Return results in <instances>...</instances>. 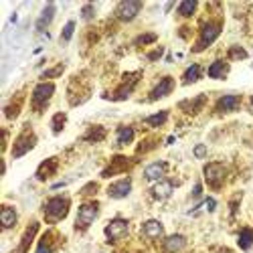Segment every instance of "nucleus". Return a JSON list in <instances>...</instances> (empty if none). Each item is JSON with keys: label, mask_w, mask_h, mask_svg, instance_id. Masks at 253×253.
<instances>
[{"label": "nucleus", "mask_w": 253, "mask_h": 253, "mask_svg": "<svg viewBox=\"0 0 253 253\" xmlns=\"http://www.w3.org/2000/svg\"><path fill=\"white\" fill-rule=\"evenodd\" d=\"M91 14H93V8H91V6H85V8H83V16H85V18H91Z\"/></svg>", "instance_id": "obj_36"}, {"label": "nucleus", "mask_w": 253, "mask_h": 253, "mask_svg": "<svg viewBox=\"0 0 253 253\" xmlns=\"http://www.w3.org/2000/svg\"><path fill=\"white\" fill-rule=\"evenodd\" d=\"M166 118H168V111H158L156 115H150V118H146V124L148 126H160V124L166 122Z\"/></svg>", "instance_id": "obj_25"}, {"label": "nucleus", "mask_w": 253, "mask_h": 253, "mask_svg": "<svg viewBox=\"0 0 253 253\" xmlns=\"http://www.w3.org/2000/svg\"><path fill=\"white\" fill-rule=\"evenodd\" d=\"M162 231H164V227H162V223L156 221V219H150V221H146V223L142 225V233H144L146 239H156V237H160Z\"/></svg>", "instance_id": "obj_13"}, {"label": "nucleus", "mask_w": 253, "mask_h": 253, "mask_svg": "<svg viewBox=\"0 0 253 253\" xmlns=\"http://www.w3.org/2000/svg\"><path fill=\"white\" fill-rule=\"evenodd\" d=\"M53 14H55V6H53V4L45 6V10H43L41 18H38V23H36V29H38V31H43V29L53 21Z\"/></svg>", "instance_id": "obj_19"}, {"label": "nucleus", "mask_w": 253, "mask_h": 253, "mask_svg": "<svg viewBox=\"0 0 253 253\" xmlns=\"http://www.w3.org/2000/svg\"><path fill=\"white\" fill-rule=\"evenodd\" d=\"M36 229H38V225L36 223H33L29 229H27V233H25V237H23V245H21V249H18V253H25L27 249H29V245H31V239L35 237V233H36Z\"/></svg>", "instance_id": "obj_23"}, {"label": "nucleus", "mask_w": 253, "mask_h": 253, "mask_svg": "<svg viewBox=\"0 0 253 253\" xmlns=\"http://www.w3.org/2000/svg\"><path fill=\"white\" fill-rule=\"evenodd\" d=\"M207 207H209V211H213V209H215V207H217V203H215V201H213V199H209V201H207Z\"/></svg>", "instance_id": "obj_37"}, {"label": "nucleus", "mask_w": 253, "mask_h": 253, "mask_svg": "<svg viewBox=\"0 0 253 253\" xmlns=\"http://www.w3.org/2000/svg\"><path fill=\"white\" fill-rule=\"evenodd\" d=\"M61 71H63V67L59 65L55 71H47V73H43V77H55V75H61Z\"/></svg>", "instance_id": "obj_33"}, {"label": "nucleus", "mask_w": 253, "mask_h": 253, "mask_svg": "<svg viewBox=\"0 0 253 253\" xmlns=\"http://www.w3.org/2000/svg\"><path fill=\"white\" fill-rule=\"evenodd\" d=\"M168 164L166 162H152L144 168V179L146 181H162V177L166 174Z\"/></svg>", "instance_id": "obj_10"}, {"label": "nucleus", "mask_w": 253, "mask_h": 253, "mask_svg": "<svg viewBox=\"0 0 253 253\" xmlns=\"http://www.w3.org/2000/svg\"><path fill=\"white\" fill-rule=\"evenodd\" d=\"M53 93H55V85L53 83H41V85H36L35 91H33V108L35 109H43L49 104Z\"/></svg>", "instance_id": "obj_5"}, {"label": "nucleus", "mask_w": 253, "mask_h": 253, "mask_svg": "<svg viewBox=\"0 0 253 253\" xmlns=\"http://www.w3.org/2000/svg\"><path fill=\"white\" fill-rule=\"evenodd\" d=\"M253 245V231L251 229H243L239 235V247L241 249H249Z\"/></svg>", "instance_id": "obj_24"}, {"label": "nucleus", "mask_w": 253, "mask_h": 253, "mask_svg": "<svg viewBox=\"0 0 253 253\" xmlns=\"http://www.w3.org/2000/svg\"><path fill=\"white\" fill-rule=\"evenodd\" d=\"M219 33H221V25H219V23H207V25L201 29V41L194 45L192 51H203V49H207L211 43H215V38L219 36Z\"/></svg>", "instance_id": "obj_4"}, {"label": "nucleus", "mask_w": 253, "mask_h": 253, "mask_svg": "<svg viewBox=\"0 0 253 253\" xmlns=\"http://www.w3.org/2000/svg\"><path fill=\"white\" fill-rule=\"evenodd\" d=\"M227 73H229V65L225 61H215L209 69V77H213V79H225Z\"/></svg>", "instance_id": "obj_18"}, {"label": "nucleus", "mask_w": 253, "mask_h": 253, "mask_svg": "<svg viewBox=\"0 0 253 253\" xmlns=\"http://www.w3.org/2000/svg\"><path fill=\"white\" fill-rule=\"evenodd\" d=\"M225 177H227V168H225L223 164H219V162H211V164L205 166V179H207L209 186L219 188V186L223 184Z\"/></svg>", "instance_id": "obj_3"}, {"label": "nucleus", "mask_w": 253, "mask_h": 253, "mask_svg": "<svg viewBox=\"0 0 253 253\" xmlns=\"http://www.w3.org/2000/svg\"><path fill=\"white\" fill-rule=\"evenodd\" d=\"M201 65H190L188 69H186V73H184V83L188 85V83H192V81H199L201 79Z\"/></svg>", "instance_id": "obj_21"}, {"label": "nucleus", "mask_w": 253, "mask_h": 253, "mask_svg": "<svg viewBox=\"0 0 253 253\" xmlns=\"http://www.w3.org/2000/svg\"><path fill=\"white\" fill-rule=\"evenodd\" d=\"M95 188H97V184H95V182H93V184H89V186H87V188H83V190H81V194H89V192H93V190H95Z\"/></svg>", "instance_id": "obj_35"}, {"label": "nucleus", "mask_w": 253, "mask_h": 253, "mask_svg": "<svg viewBox=\"0 0 253 253\" xmlns=\"http://www.w3.org/2000/svg\"><path fill=\"white\" fill-rule=\"evenodd\" d=\"M130 190H132V181L130 179H122V181L113 182L108 188V194L111 199H124V197H128V194H130Z\"/></svg>", "instance_id": "obj_9"}, {"label": "nucleus", "mask_w": 253, "mask_h": 253, "mask_svg": "<svg viewBox=\"0 0 253 253\" xmlns=\"http://www.w3.org/2000/svg\"><path fill=\"white\" fill-rule=\"evenodd\" d=\"M128 233V221L126 219H113L108 227H106V237L109 243L113 241H118L120 237H124Z\"/></svg>", "instance_id": "obj_7"}, {"label": "nucleus", "mask_w": 253, "mask_h": 253, "mask_svg": "<svg viewBox=\"0 0 253 253\" xmlns=\"http://www.w3.org/2000/svg\"><path fill=\"white\" fill-rule=\"evenodd\" d=\"M97 213H100V205H97V203H85V205H81V207H79V213H77L75 229H77V231L87 229V227L95 221Z\"/></svg>", "instance_id": "obj_2"}, {"label": "nucleus", "mask_w": 253, "mask_h": 253, "mask_svg": "<svg viewBox=\"0 0 253 253\" xmlns=\"http://www.w3.org/2000/svg\"><path fill=\"white\" fill-rule=\"evenodd\" d=\"M184 245H186V239L182 235H170V237L164 239L162 247H164L166 253H179L181 249H184Z\"/></svg>", "instance_id": "obj_14"}, {"label": "nucleus", "mask_w": 253, "mask_h": 253, "mask_svg": "<svg viewBox=\"0 0 253 253\" xmlns=\"http://www.w3.org/2000/svg\"><path fill=\"white\" fill-rule=\"evenodd\" d=\"M229 57H231V59H245L247 53L241 47H233V49H229Z\"/></svg>", "instance_id": "obj_29"}, {"label": "nucleus", "mask_w": 253, "mask_h": 253, "mask_svg": "<svg viewBox=\"0 0 253 253\" xmlns=\"http://www.w3.org/2000/svg\"><path fill=\"white\" fill-rule=\"evenodd\" d=\"M174 89V79L172 77H164V79L152 89V93H150V100L152 102H156V100H160V97H164V95H168L170 91Z\"/></svg>", "instance_id": "obj_11"}, {"label": "nucleus", "mask_w": 253, "mask_h": 253, "mask_svg": "<svg viewBox=\"0 0 253 253\" xmlns=\"http://www.w3.org/2000/svg\"><path fill=\"white\" fill-rule=\"evenodd\" d=\"M205 154H207L205 146H197V148H194V156H199V158H203V156H205Z\"/></svg>", "instance_id": "obj_34"}, {"label": "nucleus", "mask_w": 253, "mask_h": 253, "mask_svg": "<svg viewBox=\"0 0 253 253\" xmlns=\"http://www.w3.org/2000/svg\"><path fill=\"white\" fill-rule=\"evenodd\" d=\"M194 10H197V2H194V0H186V2H182V4L179 6V12H181L182 16H190Z\"/></svg>", "instance_id": "obj_26"}, {"label": "nucleus", "mask_w": 253, "mask_h": 253, "mask_svg": "<svg viewBox=\"0 0 253 253\" xmlns=\"http://www.w3.org/2000/svg\"><path fill=\"white\" fill-rule=\"evenodd\" d=\"M142 8V2H138V0H126V2H122L118 6V10H115V14H118L120 21L128 23V21H134L136 14L140 12Z\"/></svg>", "instance_id": "obj_6"}, {"label": "nucleus", "mask_w": 253, "mask_h": 253, "mask_svg": "<svg viewBox=\"0 0 253 253\" xmlns=\"http://www.w3.org/2000/svg\"><path fill=\"white\" fill-rule=\"evenodd\" d=\"M251 106H253V97H251Z\"/></svg>", "instance_id": "obj_38"}, {"label": "nucleus", "mask_w": 253, "mask_h": 253, "mask_svg": "<svg viewBox=\"0 0 253 253\" xmlns=\"http://www.w3.org/2000/svg\"><path fill=\"white\" fill-rule=\"evenodd\" d=\"M69 205H71V201H69L67 197H53V199L45 205V219H47L49 223L61 221V219L67 215Z\"/></svg>", "instance_id": "obj_1"}, {"label": "nucleus", "mask_w": 253, "mask_h": 253, "mask_svg": "<svg viewBox=\"0 0 253 253\" xmlns=\"http://www.w3.org/2000/svg\"><path fill=\"white\" fill-rule=\"evenodd\" d=\"M16 211L12 207H2V213H0V221H2L4 229H12L16 225Z\"/></svg>", "instance_id": "obj_17"}, {"label": "nucleus", "mask_w": 253, "mask_h": 253, "mask_svg": "<svg viewBox=\"0 0 253 253\" xmlns=\"http://www.w3.org/2000/svg\"><path fill=\"white\" fill-rule=\"evenodd\" d=\"M132 140H134V128L122 126V128L118 130V142H120V144H130Z\"/></svg>", "instance_id": "obj_22"}, {"label": "nucleus", "mask_w": 253, "mask_h": 253, "mask_svg": "<svg viewBox=\"0 0 253 253\" xmlns=\"http://www.w3.org/2000/svg\"><path fill=\"white\" fill-rule=\"evenodd\" d=\"M104 136H106V130L102 126H95V128H91L89 136H85V140H102Z\"/></svg>", "instance_id": "obj_27"}, {"label": "nucleus", "mask_w": 253, "mask_h": 253, "mask_svg": "<svg viewBox=\"0 0 253 253\" xmlns=\"http://www.w3.org/2000/svg\"><path fill=\"white\" fill-rule=\"evenodd\" d=\"M65 120H67V118H65V113H57L55 118H53V132H55V134H59V132L63 130Z\"/></svg>", "instance_id": "obj_28"}, {"label": "nucleus", "mask_w": 253, "mask_h": 253, "mask_svg": "<svg viewBox=\"0 0 253 253\" xmlns=\"http://www.w3.org/2000/svg\"><path fill=\"white\" fill-rule=\"evenodd\" d=\"M47 243H49V235H45V237L41 239V243H38V247H36V253H53Z\"/></svg>", "instance_id": "obj_30"}, {"label": "nucleus", "mask_w": 253, "mask_h": 253, "mask_svg": "<svg viewBox=\"0 0 253 253\" xmlns=\"http://www.w3.org/2000/svg\"><path fill=\"white\" fill-rule=\"evenodd\" d=\"M174 190V184L170 181H158L156 184L152 186V197L158 199V201H166Z\"/></svg>", "instance_id": "obj_12"}, {"label": "nucleus", "mask_w": 253, "mask_h": 253, "mask_svg": "<svg viewBox=\"0 0 253 253\" xmlns=\"http://www.w3.org/2000/svg\"><path fill=\"white\" fill-rule=\"evenodd\" d=\"M36 144V136L35 134H23V136H18V140L14 142V150H12V156L18 158V156H23V154H27L29 150H33V146Z\"/></svg>", "instance_id": "obj_8"}, {"label": "nucleus", "mask_w": 253, "mask_h": 253, "mask_svg": "<svg viewBox=\"0 0 253 253\" xmlns=\"http://www.w3.org/2000/svg\"><path fill=\"white\" fill-rule=\"evenodd\" d=\"M55 170H57V160L55 158H49V160H45L41 164V168L36 170V179L38 181H47L49 177H53V174H55Z\"/></svg>", "instance_id": "obj_16"}, {"label": "nucleus", "mask_w": 253, "mask_h": 253, "mask_svg": "<svg viewBox=\"0 0 253 253\" xmlns=\"http://www.w3.org/2000/svg\"><path fill=\"white\" fill-rule=\"evenodd\" d=\"M128 166H130V160H128V158H124V156H118V158H113V162H111V168L104 172V177H109L111 172H120V170H126Z\"/></svg>", "instance_id": "obj_20"}, {"label": "nucleus", "mask_w": 253, "mask_h": 253, "mask_svg": "<svg viewBox=\"0 0 253 253\" xmlns=\"http://www.w3.org/2000/svg\"><path fill=\"white\" fill-rule=\"evenodd\" d=\"M239 108V95H223L219 104H217V111L225 113V111H233Z\"/></svg>", "instance_id": "obj_15"}, {"label": "nucleus", "mask_w": 253, "mask_h": 253, "mask_svg": "<svg viewBox=\"0 0 253 253\" xmlns=\"http://www.w3.org/2000/svg\"><path fill=\"white\" fill-rule=\"evenodd\" d=\"M73 29H75V23H73V21H69V23H67V27L63 29V35H61L63 41H69L71 35H73Z\"/></svg>", "instance_id": "obj_31"}, {"label": "nucleus", "mask_w": 253, "mask_h": 253, "mask_svg": "<svg viewBox=\"0 0 253 253\" xmlns=\"http://www.w3.org/2000/svg\"><path fill=\"white\" fill-rule=\"evenodd\" d=\"M154 38H156V35H144V36L138 38V43H152Z\"/></svg>", "instance_id": "obj_32"}]
</instances>
